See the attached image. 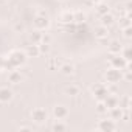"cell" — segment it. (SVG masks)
<instances>
[{
  "instance_id": "1",
  "label": "cell",
  "mask_w": 132,
  "mask_h": 132,
  "mask_svg": "<svg viewBox=\"0 0 132 132\" xmlns=\"http://www.w3.org/2000/svg\"><path fill=\"white\" fill-rule=\"evenodd\" d=\"M25 62H27V54H25V51L13 50V51L5 57L2 70H5V72H8V70H10V72H11V70L17 69V67H20V65H23Z\"/></svg>"
},
{
  "instance_id": "12",
  "label": "cell",
  "mask_w": 132,
  "mask_h": 132,
  "mask_svg": "<svg viewBox=\"0 0 132 132\" xmlns=\"http://www.w3.org/2000/svg\"><path fill=\"white\" fill-rule=\"evenodd\" d=\"M25 54H27V57H37V56L40 54V51H39V47H37V44H31V45H27Z\"/></svg>"
},
{
  "instance_id": "4",
  "label": "cell",
  "mask_w": 132,
  "mask_h": 132,
  "mask_svg": "<svg viewBox=\"0 0 132 132\" xmlns=\"http://www.w3.org/2000/svg\"><path fill=\"white\" fill-rule=\"evenodd\" d=\"M90 90H92V96H93L96 101H104V100L107 98V95H109L107 87H106L104 84H101V82L93 84V86L90 87Z\"/></svg>"
},
{
  "instance_id": "17",
  "label": "cell",
  "mask_w": 132,
  "mask_h": 132,
  "mask_svg": "<svg viewBox=\"0 0 132 132\" xmlns=\"http://www.w3.org/2000/svg\"><path fill=\"white\" fill-rule=\"evenodd\" d=\"M59 70H61V73L62 75H73V72H75V67H73V64H62L61 67H59Z\"/></svg>"
},
{
  "instance_id": "9",
  "label": "cell",
  "mask_w": 132,
  "mask_h": 132,
  "mask_svg": "<svg viewBox=\"0 0 132 132\" xmlns=\"http://www.w3.org/2000/svg\"><path fill=\"white\" fill-rule=\"evenodd\" d=\"M107 112H109V115H110V118H112L113 121H118V120H121V118H123V113H124V109H123L121 106H115V107H112V109H109Z\"/></svg>"
},
{
  "instance_id": "21",
  "label": "cell",
  "mask_w": 132,
  "mask_h": 132,
  "mask_svg": "<svg viewBox=\"0 0 132 132\" xmlns=\"http://www.w3.org/2000/svg\"><path fill=\"white\" fill-rule=\"evenodd\" d=\"M120 54L127 61V62H130V59H132V50H130V47H126V48H121V51H120Z\"/></svg>"
},
{
  "instance_id": "29",
  "label": "cell",
  "mask_w": 132,
  "mask_h": 132,
  "mask_svg": "<svg viewBox=\"0 0 132 132\" xmlns=\"http://www.w3.org/2000/svg\"><path fill=\"white\" fill-rule=\"evenodd\" d=\"M120 106H121L123 109H129V107H130V98H129V96H124V98H123V104H120Z\"/></svg>"
},
{
  "instance_id": "32",
  "label": "cell",
  "mask_w": 132,
  "mask_h": 132,
  "mask_svg": "<svg viewBox=\"0 0 132 132\" xmlns=\"http://www.w3.org/2000/svg\"><path fill=\"white\" fill-rule=\"evenodd\" d=\"M3 61H5V57L0 56V72H2V67H3Z\"/></svg>"
},
{
  "instance_id": "36",
  "label": "cell",
  "mask_w": 132,
  "mask_h": 132,
  "mask_svg": "<svg viewBox=\"0 0 132 132\" xmlns=\"http://www.w3.org/2000/svg\"><path fill=\"white\" fill-rule=\"evenodd\" d=\"M103 2H107V0H103Z\"/></svg>"
},
{
  "instance_id": "23",
  "label": "cell",
  "mask_w": 132,
  "mask_h": 132,
  "mask_svg": "<svg viewBox=\"0 0 132 132\" xmlns=\"http://www.w3.org/2000/svg\"><path fill=\"white\" fill-rule=\"evenodd\" d=\"M65 93L70 95V96H75V95H79V87L78 86H69L65 89Z\"/></svg>"
},
{
  "instance_id": "5",
  "label": "cell",
  "mask_w": 132,
  "mask_h": 132,
  "mask_svg": "<svg viewBox=\"0 0 132 132\" xmlns=\"http://www.w3.org/2000/svg\"><path fill=\"white\" fill-rule=\"evenodd\" d=\"M33 23H34V28H36V30H39V31H45V30L50 27V19L47 17V14L40 13V14H37V16L34 17Z\"/></svg>"
},
{
  "instance_id": "31",
  "label": "cell",
  "mask_w": 132,
  "mask_h": 132,
  "mask_svg": "<svg viewBox=\"0 0 132 132\" xmlns=\"http://www.w3.org/2000/svg\"><path fill=\"white\" fill-rule=\"evenodd\" d=\"M54 67H57V61H56V59H50V61H48V69L53 70Z\"/></svg>"
},
{
  "instance_id": "19",
  "label": "cell",
  "mask_w": 132,
  "mask_h": 132,
  "mask_svg": "<svg viewBox=\"0 0 132 132\" xmlns=\"http://www.w3.org/2000/svg\"><path fill=\"white\" fill-rule=\"evenodd\" d=\"M113 22H115V17H113L110 13H107V14L101 16V25H104V27H110Z\"/></svg>"
},
{
  "instance_id": "6",
  "label": "cell",
  "mask_w": 132,
  "mask_h": 132,
  "mask_svg": "<svg viewBox=\"0 0 132 132\" xmlns=\"http://www.w3.org/2000/svg\"><path fill=\"white\" fill-rule=\"evenodd\" d=\"M96 129L100 132H113L117 129V121H113L112 118L109 120H100L96 124Z\"/></svg>"
},
{
  "instance_id": "10",
  "label": "cell",
  "mask_w": 132,
  "mask_h": 132,
  "mask_svg": "<svg viewBox=\"0 0 132 132\" xmlns=\"http://www.w3.org/2000/svg\"><path fill=\"white\" fill-rule=\"evenodd\" d=\"M95 11H96V14L101 17V16H104V14H107V13H110V10H109V5H107V2H98V3H95Z\"/></svg>"
},
{
  "instance_id": "13",
  "label": "cell",
  "mask_w": 132,
  "mask_h": 132,
  "mask_svg": "<svg viewBox=\"0 0 132 132\" xmlns=\"http://www.w3.org/2000/svg\"><path fill=\"white\" fill-rule=\"evenodd\" d=\"M103 103H104V106L107 107V110H109V109H112V107H115V106H120V100H118L117 96L110 95V93L107 95V98H106Z\"/></svg>"
},
{
  "instance_id": "20",
  "label": "cell",
  "mask_w": 132,
  "mask_h": 132,
  "mask_svg": "<svg viewBox=\"0 0 132 132\" xmlns=\"http://www.w3.org/2000/svg\"><path fill=\"white\" fill-rule=\"evenodd\" d=\"M30 40H31V44H40V40H42V31H39V30L33 31L30 34Z\"/></svg>"
},
{
  "instance_id": "8",
  "label": "cell",
  "mask_w": 132,
  "mask_h": 132,
  "mask_svg": "<svg viewBox=\"0 0 132 132\" xmlns=\"http://www.w3.org/2000/svg\"><path fill=\"white\" fill-rule=\"evenodd\" d=\"M53 117H54V120H65L69 117V109L65 107V106H62V104H57V106H54L53 107Z\"/></svg>"
},
{
  "instance_id": "26",
  "label": "cell",
  "mask_w": 132,
  "mask_h": 132,
  "mask_svg": "<svg viewBox=\"0 0 132 132\" xmlns=\"http://www.w3.org/2000/svg\"><path fill=\"white\" fill-rule=\"evenodd\" d=\"M120 27H121V28H126V27H130V17H129V16H126V17H123V19H121V22H120Z\"/></svg>"
},
{
  "instance_id": "30",
  "label": "cell",
  "mask_w": 132,
  "mask_h": 132,
  "mask_svg": "<svg viewBox=\"0 0 132 132\" xmlns=\"http://www.w3.org/2000/svg\"><path fill=\"white\" fill-rule=\"evenodd\" d=\"M40 42H44V44H50V42H51V36L47 34V33H42V40H40Z\"/></svg>"
},
{
  "instance_id": "11",
  "label": "cell",
  "mask_w": 132,
  "mask_h": 132,
  "mask_svg": "<svg viewBox=\"0 0 132 132\" xmlns=\"http://www.w3.org/2000/svg\"><path fill=\"white\" fill-rule=\"evenodd\" d=\"M11 100H13V92L8 87L0 89V103H10Z\"/></svg>"
},
{
  "instance_id": "24",
  "label": "cell",
  "mask_w": 132,
  "mask_h": 132,
  "mask_svg": "<svg viewBox=\"0 0 132 132\" xmlns=\"http://www.w3.org/2000/svg\"><path fill=\"white\" fill-rule=\"evenodd\" d=\"M37 47H39L40 54H47V53H50V44H44V42H40V44H37Z\"/></svg>"
},
{
  "instance_id": "28",
  "label": "cell",
  "mask_w": 132,
  "mask_h": 132,
  "mask_svg": "<svg viewBox=\"0 0 132 132\" xmlns=\"http://www.w3.org/2000/svg\"><path fill=\"white\" fill-rule=\"evenodd\" d=\"M123 36H124L126 39H130V37H132V27H126V28H123Z\"/></svg>"
},
{
  "instance_id": "34",
  "label": "cell",
  "mask_w": 132,
  "mask_h": 132,
  "mask_svg": "<svg viewBox=\"0 0 132 132\" xmlns=\"http://www.w3.org/2000/svg\"><path fill=\"white\" fill-rule=\"evenodd\" d=\"M89 2H90V3H93V5H95V3H98V2H101V0H89Z\"/></svg>"
},
{
  "instance_id": "35",
  "label": "cell",
  "mask_w": 132,
  "mask_h": 132,
  "mask_svg": "<svg viewBox=\"0 0 132 132\" xmlns=\"http://www.w3.org/2000/svg\"><path fill=\"white\" fill-rule=\"evenodd\" d=\"M59 2H67V0H59Z\"/></svg>"
},
{
  "instance_id": "33",
  "label": "cell",
  "mask_w": 132,
  "mask_h": 132,
  "mask_svg": "<svg viewBox=\"0 0 132 132\" xmlns=\"http://www.w3.org/2000/svg\"><path fill=\"white\" fill-rule=\"evenodd\" d=\"M30 129H31V127H28V126H20V127H19V130H30Z\"/></svg>"
},
{
  "instance_id": "27",
  "label": "cell",
  "mask_w": 132,
  "mask_h": 132,
  "mask_svg": "<svg viewBox=\"0 0 132 132\" xmlns=\"http://www.w3.org/2000/svg\"><path fill=\"white\" fill-rule=\"evenodd\" d=\"M96 112H98V113H106V112H107V107L104 106V103H103V101H98V106H96Z\"/></svg>"
},
{
  "instance_id": "14",
  "label": "cell",
  "mask_w": 132,
  "mask_h": 132,
  "mask_svg": "<svg viewBox=\"0 0 132 132\" xmlns=\"http://www.w3.org/2000/svg\"><path fill=\"white\" fill-rule=\"evenodd\" d=\"M121 44H120V40H112L109 45H107V51L110 53V54H120V51H121Z\"/></svg>"
},
{
  "instance_id": "18",
  "label": "cell",
  "mask_w": 132,
  "mask_h": 132,
  "mask_svg": "<svg viewBox=\"0 0 132 132\" xmlns=\"http://www.w3.org/2000/svg\"><path fill=\"white\" fill-rule=\"evenodd\" d=\"M59 20L62 23H72L73 22V13L72 11H64L61 16H59Z\"/></svg>"
},
{
  "instance_id": "3",
  "label": "cell",
  "mask_w": 132,
  "mask_h": 132,
  "mask_svg": "<svg viewBox=\"0 0 132 132\" xmlns=\"http://www.w3.org/2000/svg\"><path fill=\"white\" fill-rule=\"evenodd\" d=\"M104 79H106L107 84H118V82L123 81V70H118V69L110 67L109 70H106Z\"/></svg>"
},
{
  "instance_id": "16",
  "label": "cell",
  "mask_w": 132,
  "mask_h": 132,
  "mask_svg": "<svg viewBox=\"0 0 132 132\" xmlns=\"http://www.w3.org/2000/svg\"><path fill=\"white\" fill-rule=\"evenodd\" d=\"M109 36V27H104V25H101V27H98L96 28V31H95V37L96 39H106Z\"/></svg>"
},
{
  "instance_id": "25",
  "label": "cell",
  "mask_w": 132,
  "mask_h": 132,
  "mask_svg": "<svg viewBox=\"0 0 132 132\" xmlns=\"http://www.w3.org/2000/svg\"><path fill=\"white\" fill-rule=\"evenodd\" d=\"M86 20V14L78 11V13H73V22H84Z\"/></svg>"
},
{
  "instance_id": "2",
  "label": "cell",
  "mask_w": 132,
  "mask_h": 132,
  "mask_svg": "<svg viewBox=\"0 0 132 132\" xmlns=\"http://www.w3.org/2000/svg\"><path fill=\"white\" fill-rule=\"evenodd\" d=\"M109 64L110 67L113 69H118V70H127L130 67V62H127L121 54H110V59H109Z\"/></svg>"
},
{
  "instance_id": "7",
  "label": "cell",
  "mask_w": 132,
  "mask_h": 132,
  "mask_svg": "<svg viewBox=\"0 0 132 132\" xmlns=\"http://www.w3.org/2000/svg\"><path fill=\"white\" fill-rule=\"evenodd\" d=\"M31 120H33L34 123H37V124H44V123L48 120V113H47L45 109L37 107V109H34V110L31 112Z\"/></svg>"
},
{
  "instance_id": "22",
  "label": "cell",
  "mask_w": 132,
  "mask_h": 132,
  "mask_svg": "<svg viewBox=\"0 0 132 132\" xmlns=\"http://www.w3.org/2000/svg\"><path fill=\"white\" fill-rule=\"evenodd\" d=\"M54 132H62V130H65V129H67V124H65V123H61V120H57L54 124H53V127H51Z\"/></svg>"
},
{
  "instance_id": "15",
  "label": "cell",
  "mask_w": 132,
  "mask_h": 132,
  "mask_svg": "<svg viewBox=\"0 0 132 132\" xmlns=\"http://www.w3.org/2000/svg\"><path fill=\"white\" fill-rule=\"evenodd\" d=\"M8 81L11 82V84H19L20 81H22V75H20V72L19 70H11L10 73H8Z\"/></svg>"
}]
</instances>
